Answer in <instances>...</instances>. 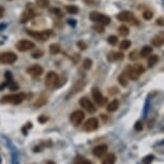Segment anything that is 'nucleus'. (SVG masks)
<instances>
[{
    "label": "nucleus",
    "instance_id": "1",
    "mask_svg": "<svg viewBox=\"0 0 164 164\" xmlns=\"http://www.w3.org/2000/svg\"><path fill=\"white\" fill-rule=\"evenodd\" d=\"M25 99H26V93L20 92V93H14V95H4V97L1 98L0 103H2V104H8L9 103V104L17 105V104H20Z\"/></svg>",
    "mask_w": 164,
    "mask_h": 164
},
{
    "label": "nucleus",
    "instance_id": "2",
    "mask_svg": "<svg viewBox=\"0 0 164 164\" xmlns=\"http://www.w3.org/2000/svg\"><path fill=\"white\" fill-rule=\"evenodd\" d=\"M144 71H145L144 68L140 64H134V65H129V67H126L125 73L129 77V79L136 81V79H139L140 75H142L144 73Z\"/></svg>",
    "mask_w": 164,
    "mask_h": 164
},
{
    "label": "nucleus",
    "instance_id": "3",
    "mask_svg": "<svg viewBox=\"0 0 164 164\" xmlns=\"http://www.w3.org/2000/svg\"><path fill=\"white\" fill-rule=\"evenodd\" d=\"M89 18H90L92 22H95V23H98V24H101L103 26L109 25V23H111V18H109V16L104 15V14H102V13H99V12H91L90 15H89Z\"/></svg>",
    "mask_w": 164,
    "mask_h": 164
},
{
    "label": "nucleus",
    "instance_id": "4",
    "mask_svg": "<svg viewBox=\"0 0 164 164\" xmlns=\"http://www.w3.org/2000/svg\"><path fill=\"white\" fill-rule=\"evenodd\" d=\"M58 82H59V76L56 72L51 71L47 73L45 77V86L48 89H53L58 86Z\"/></svg>",
    "mask_w": 164,
    "mask_h": 164
},
{
    "label": "nucleus",
    "instance_id": "5",
    "mask_svg": "<svg viewBox=\"0 0 164 164\" xmlns=\"http://www.w3.org/2000/svg\"><path fill=\"white\" fill-rule=\"evenodd\" d=\"M17 60V56L15 53L12 51H6V53L0 54V63L3 64H12Z\"/></svg>",
    "mask_w": 164,
    "mask_h": 164
},
{
    "label": "nucleus",
    "instance_id": "6",
    "mask_svg": "<svg viewBox=\"0 0 164 164\" xmlns=\"http://www.w3.org/2000/svg\"><path fill=\"white\" fill-rule=\"evenodd\" d=\"M27 33L29 34V36H31L32 38L39 40V41H45V40H47L48 38L51 37V30H43V31H30V30H28Z\"/></svg>",
    "mask_w": 164,
    "mask_h": 164
},
{
    "label": "nucleus",
    "instance_id": "7",
    "mask_svg": "<svg viewBox=\"0 0 164 164\" xmlns=\"http://www.w3.org/2000/svg\"><path fill=\"white\" fill-rule=\"evenodd\" d=\"M34 43L32 41H29V40H20V41L16 42L15 47L17 48V51H30L32 48H34Z\"/></svg>",
    "mask_w": 164,
    "mask_h": 164
},
{
    "label": "nucleus",
    "instance_id": "8",
    "mask_svg": "<svg viewBox=\"0 0 164 164\" xmlns=\"http://www.w3.org/2000/svg\"><path fill=\"white\" fill-rule=\"evenodd\" d=\"M91 93H92L93 100H95V102L97 103L98 105H100V106H104V105L106 104L107 99L102 95L101 91H100L98 88H95V87L92 88V90H91Z\"/></svg>",
    "mask_w": 164,
    "mask_h": 164
},
{
    "label": "nucleus",
    "instance_id": "9",
    "mask_svg": "<svg viewBox=\"0 0 164 164\" xmlns=\"http://www.w3.org/2000/svg\"><path fill=\"white\" fill-rule=\"evenodd\" d=\"M84 118H85V114L82 111L73 112V113L71 114V116H70V120H71L72 125H74L75 126L81 125V123L83 122Z\"/></svg>",
    "mask_w": 164,
    "mask_h": 164
},
{
    "label": "nucleus",
    "instance_id": "10",
    "mask_svg": "<svg viewBox=\"0 0 164 164\" xmlns=\"http://www.w3.org/2000/svg\"><path fill=\"white\" fill-rule=\"evenodd\" d=\"M98 126H99V121H98L97 118H89L84 125V131L92 132V131L97 130Z\"/></svg>",
    "mask_w": 164,
    "mask_h": 164
},
{
    "label": "nucleus",
    "instance_id": "11",
    "mask_svg": "<svg viewBox=\"0 0 164 164\" xmlns=\"http://www.w3.org/2000/svg\"><path fill=\"white\" fill-rule=\"evenodd\" d=\"M107 150H109L107 145L103 144V145H99V146H95L92 150V153H93V156L97 157V158H103V157L106 156Z\"/></svg>",
    "mask_w": 164,
    "mask_h": 164
},
{
    "label": "nucleus",
    "instance_id": "12",
    "mask_svg": "<svg viewBox=\"0 0 164 164\" xmlns=\"http://www.w3.org/2000/svg\"><path fill=\"white\" fill-rule=\"evenodd\" d=\"M79 103H81V105L88 112V113L93 114V113H95V111H97V109L95 107L93 103L91 102L89 99H87V98H83V99H81Z\"/></svg>",
    "mask_w": 164,
    "mask_h": 164
},
{
    "label": "nucleus",
    "instance_id": "13",
    "mask_svg": "<svg viewBox=\"0 0 164 164\" xmlns=\"http://www.w3.org/2000/svg\"><path fill=\"white\" fill-rule=\"evenodd\" d=\"M26 72H27L29 75H31L33 77H37V76L42 75V73L44 72V70H43V68H42L41 65L33 64V65H31V67L28 68V69L26 70Z\"/></svg>",
    "mask_w": 164,
    "mask_h": 164
},
{
    "label": "nucleus",
    "instance_id": "14",
    "mask_svg": "<svg viewBox=\"0 0 164 164\" xmlns=\"http://www.w3.org/2000/svg\"><path fill=\"white\" fill-rule=\"evenodd\" d=\"M85 85H86V83L84 81H77L75 83V85L71 88V91L69 92V95H68L67 98H69L70 95H75V93L79 92V91H82L84 89V87H85Z\"/></svg>",
    "mask_w": 164,
    "mask_h": 164
},
{
    "label": "nucleus",
    "instance_id": "15",
    "mask_svg": "<svg viewBox=\"0 0 164 164\" xmlns=\"http://www.w3.org/2000/svg\"><path fill=\"white\" fill-rule=\"evenodd\" d=\"M36 15V13H34V11L32 10V9H30L29 7H28L27 9L23 12L22 16H20V23H26L28 22L29 20H31L33 16Z\"/></svg>",
    "mask_w": 164,
    "mask_h": 164
},
{
    "label": "nucleus",
    "instance_id": "16",
    "mask_svg": "<svg viewBox=\"0 0 164 164\" xmlns=\"http://www.w3.org/2000/svg\"><path fill=\"white\" fill-rule=\"evenodd\" d=\"M117 20H120V22H129V20H133V15L129 11H123V12H120L117 15Z\"/></svg>",
    "mask_w": 164,
    "mask_h": 164
},
{
    "label": "nucleus",
    "instance_id": "17",
    "mask_svg": "<svg viewBox=\"0 0 164 164\" xmlns=\"http://www.w3.org/2000/svg\"><path fill=\"white\" fill-rule=\"evenodd\" d=\"M123 54L121 51H111L107 56V59L109 61H117V60H121L123 59Z\"/></svg>",
    "mask_w": 164,
    "mask_h": 164
},
{
    "label": "nucleus",
    "instance_id": "18",
    "mask_svg": "<svg viewBox=\"0 0 164 164\" xmlns=\"http://www.w3.org/2000/svg\"><path fill=\"white\" fill-rule=\"evenodd\" d=\"M151 44L154 47H161L163 45V37L162 36H156L151 40Z\"/></svg>",
    "mask_w": 164,
    "mask_h": 164
},
{
    "label": "nucleus",
    "instance_id": "19",
    "mask_svg": "<svg viewBox=\"0 0 164 164\" xmlns=\"http://www.w3.org/2000/svg\"><path fill=\"white\" fill-rule=\"evenodd\" d=\"M151 53H152V47H150V46H148V45H145L144 47L142 48V51H140V56L143 58H146V57H148V56H150Z\"/></svg>",
    "mask_w": 164,
    "mask_h": 164
},
{
    "label": "nucleus",
    "instance_id": "20",
    "mask_svg": "<svg viewBox=\"0 0 164 164\" xmlns=\"http://www.w3.org/2000/svg\"><path fill=\"white\" fill-rule=\"evenodd\" d=\"M116 162V156L114 153H109L103 159L102 164H115Z\"/></svg>",
    "mask_w": 164,
    "mask_h": 164
},
{
    "label": "nucleus",
    "instance_id": "21",
    "mask_svg": "<svg viewBox=\"0 0 164 164\" xmlns=\"http://www.w3.org/2000/svg\"><path fill=\"white\" fill-rule=\"evenodd\" d=\"M118 107H119V101L118 100H113V101L107 105V111H109V113H113V112L118 109Z\"/></svg>",
    "mask_w": 164,
    "mask_h": 164
},
{
    "label": "nucleus",
    "instance_id": "22",
    "mask_svg": "<svg viewBox=\"0 0 164 164\" xmlns=\"http://www.w3.org/2000/svg\"><path fill=\"white\" fill-rule=\"evenodd\" d=\"M128 81H129V77L126 76V74L125 73V72L121 73L120 75L118 76L119 84H120L121 86H123V87H126V86H128Z\"/></svg>",
    "mask_w": 164,
    "mask_h": 164
},
{
    "label": "nucleus",
    "instance_id": "23",
    "mask_svg": "<svg viewBox=\"0 0 164 164\" xmlns=\"http://www.w3.org/2000/svg\"><path fill=\"white\" fill-rule=\"evenodd\" d=\"M149 59H148V67L149 68H152L154 64H157V62L159 61V57L158 55H150L148 56Z\"/></svg>",
    "mask_w": 164,
    "mask_h": 164
},
{
    "label": "nucleus",
    "instance_id": "24",
    "mask_svg": "<svg viewBox=\"0 0 164 164\" xmlns=\"http://www.w3.org/2000/svg\"><path fill=\"white\" fill-rule=\"evenodd\" d=\"M36 6L38 8L45 9L50 6V0H36Z\"/></svg>",
    "mask_w": 164,
    "mask_h": 164
},
{
    "label": "nucleus",
    "instance_id": "25",
    "mask_svg": "<svg viewBox=\"0 0 164 164\" xmlns=\"http://www.w3.org/2000/svg\"><path fill=\"white\" fill-rule=\"evenodd\" d=\"M60 51V46L59 44H51L50 46V53L51 54V55H56V54H58Z\"/></svg>",
    "mask_w": 164,
    "mask_h": 164
},
{
    "label": "nucleus",
    "instance_id": "26",
    "mask_svg": "<svg viewBox=\"0 0 164 164\" xmlns=\"http://www.w3.org/2000/svg\"><path fill=\"white\" fill-rule=\"evenodd\" d=\"M74 164H92L90 162V161L86 160L85 158H83V157L81 156H77L75 159H74Z\"/></svg>",
    "mask_w": 164,
    "mask_h": 164
},
{
    "label": "nucleus",
    "instance_id": "27",
    "mask_svg": "<svg viewBox=\"0 0 164 164\" xmlns=\"http://www.w3.org/2000/svg\"><path fill=\"white\" fill-rule=\"evenodd\" d=\"M65 11H67L69 14H73V15H75V14L78 13V8H77L76 6H67L65 7Z\"/></svg>",
    "mask_w": 164,
    "mask_h": 164
},
{
    "label": "nucleus",
    "instance_id": "28",
    "mask_svg": "<svg viewBox=\"0 0 164 164\" xmlns=\"http://www.w3.org/2000/svg\"><path fill=\"white\" fill-rule=\"evenodd\" d=\"M118 31H119V33L121 34L122 37H126L129 34V28L126 27V25H121L120 27H119V29H118Z\"/></svg>",
    "mask_w": 164,
    "mask_h": 164
},
{
    "label": "nucleus",
    "instance_id": "29",
    "mask_svg": "<svg viewBox=\"0 0 164 164\" xmlns=\"http://www.w3.org/2000/svg\"><path fill=\"white\" fill-rule=\"evenodd\" d=\"M130 46H131V41H129V40H123V41L119 44V48H120V50H123V51L128 50Z\"/></svg>",
    "mask_w": 164,
    "mask_h": 164
},
{
    "label": "nucleus",
    "instance_id": "30",
    "mask_svg": "<svg viewBox=\"0 0 164 164\" xmlns=\"http://www.w3.org/2000/svg\"><path fill=\"white\" fill-rule=\"evenodd\" d=\"M91 67H92V60L89 59V58H86V59L83 61V68L85 70H89Z\"/></svg>",
    "mask_w": 164,
    "mask_h": 164
},
{
    "label": "nucleus",
    "instance_id": "31",
    "mask_svg": "<svg viewBox=\"0 0 164 164\" xmlns=\"http://www.w3.org/2000/svg\"><path fill=\"white\" fill-rule=\"evenodd\" d=\"M46 103H47V99L44 98V97H42V98H40V99L37 100V102L34 103V106L40 107V106H42V105L46 104Z\"/></svg>",
    "mask_w": 164,
    "mask_h": 164
},
{
    "label": "nucleus",
    "instance_id": "32",
    "mask_svg": "<svg viewBox=\"0 0 164 164\" xmlns=\"http://www.w3.org/2000/svg\"><path fill=\"white\" fill-rule=\"evenodd\" d=\"M92 29L93 30H95L97 32H99V33H103L104 32V26L101 25V24H95V25H93L92 26Z\"/></svg>",
    "mask_w": 164,
    "mask_h": 164
},
{
    "label": "nucleus",
    "instance_id": "33",
    "mask_svg": "<svg viewBox=\"0 0 164 164\" xmlns=\"http://www.w3.org/2000/svg\"><path fill=\"white\" fill-rule=\"evenodd\" d=\"M153 160H154V156L148 154V156H146L144 159H143V164H151Z\"/></svg>",
    "mask_w": 164,
    "mask_h": 164
},
{
    "label": "nucleus",
    "instance_id": "34",
    "mask_svg": "<svg viewBox=\"0 0 164 164\" xmlns=\"http://www.w3.org/2000/svg\"><path fill=\"white\" fill-rule=\"evenodd\" d=\"M107 42H109L111 45L115 46L117 43H118V38H117L116 36H109V39H107Z\"/></svg>",
    "mask_w": 164,
    "mask_h": 164
},
{
    "label": "nucleus",
    "instance_id": "35",
    "mask_svg": "<svg viewBox=\"0 0 164 164\" xmlns=\"http://www.w3.org/2000/svg\"><path fill=\"white\" fill-rule=\"evenodd\" d=\"M152 16H153V13H152L151 11H145V12L143 13V17H144V20H151Z\"/></svg>",
    "mask_w": 164,
    "mask_h": 164
},
{
    "label": "nucleus",
    "instance_id": "36",
    "mask_svg": "<svg viewBox=\"0 0 164 164\" xmlns=\"http://www.w3.org/2000/svg\"><path fill=\"white\" fill-rule=\"evenodd\" d=\"M50 12L53 13V14H55V15H57V16H59V17H61V16H62L61 10H60V9H58V8H53V9H51Z\"/></svg>",
    "mask_w": 164,
    "mask_h": 164
},
{
    "label": "nucleus",
    "instance_id": "37",
    "mask_svg": "<svg viewBox=\"0 0 164 164\" xmlns=\"http://www.w3.org/2000/svg\"><path fill=\"white\" fill-rule=\"evenodd\" d=\"M77 46H78V47L81 48V50H83V51L87 48V44H86L84 41H78V42H77Z\"/></svg>",
    "mask_w": 164,
    "mask_h": 164
},
{
    "label": "nucleus",
    "instance_id": "38",
    "mask_svg": "<svg viewBox=\"0 0 164 164\" xmlns=\"http://www.w3.org/2000/svg\"><path fill=\"white\" fill-rule=\"evenodd\" d=\"M43 55V51H34V53H32V58H34V59H37V58H40L41 56Z\"/></svg>",
    "mask_w": 164,
    "mask_h": 164
},
{
    "label": "nucleus",
    "instance_id": "39",
    "mask_svg": "<svg viewBox=\"0 0 164 164\" xmlns=\"http://www.w3.org/2000/svg\"><path fill=\"white\" fill-rule=\"evenodd\" d=\"M8 85L10 86V89H11V90H17V89H18V86L16 85V84L14 83L13 81L9 82V83H8Z\"/></svg>",
    "mask_w": 164,
    "mask_h": 164
},
{
    "label": "nucleus",
    "instance_id": "40",
    "mask_svg": "<svg viewBox=\"0 0 164 164\" xmlns=\"http://www.w3.org/2000/svg\"><path fill=\"white\" fill-rule=\"evenodd\" d=\"M6 79H7V83L13 81V76H12V73H11V72H9V71L6 72Z\"/></svg>",
    "mask_w": 164,
    "mask_h": 164
},
{
    "label": "nucleus",
    "instance_id": "41",
    "mask_svg": "<svg viewBox=\"0 0 164 164\" xmlns=\"http://www.w3.org/2000/svg\"><path fill=\"white\" fill-rule=\"evenodd\" d=\"M134 129H135L136 131H142V130H143V125H142V122H140V121H137V122L134 125Z\"/></svg>",
    "mask_w": 164,
    "mask_h": 164
},
{
    "label": "nucleus",
    "instance_id": "42",
    "mask_svg": "<svg viewBox=\"0 0 164 164\" xmlns=\"http://www.w3.org/2000/svg\"><path fill=\"white\" fill-rule=\"evenodd\" d=\"M137 55V51H133V53H130V60H136L137 59V57H139V56H136Z\"/></svg>",
    "mask_w": 164,
    "mask_h": 164
},
{
    "label": "nucleus",
    "instance_id": "43",
    "mask_svg": "<svg viewBox=\"0 0 164 164\" xmlns=\"http://www.w3.org/2000/svg\"><path fill=\"white\" fill-rule=\"evenodd\" d=\"M39 122H41V123H44V122H46V121L48 120V118L46 116H40L39 117Z\"/></svg>",
    "mask_w": 164,
    "mask_h": 164
},
{
    "label": "nucleus",
    "instance_id": "44",
    "mask_svg": "<svg viewBox=\"0 0 164 164\" xmlns=\"http://www.w3.org/2000/svg\"><path fill=\"white\" fill-rule=\"evenodd\" d=\"M157 24L159 26H163V18H159V20H157Z\"/></svg>",
    "mask_w": 164,
    "mask_h": 164
},
{
    "label": "nucleus",
    "instance_id": "45",
    "mask_svg": "<svg viewBox=\"0 0 164 164\" xmlns=\"http://www.w3.org/2000/svg\"><path fill=\"white\" fill-rule=\"evenodd\" d=\"M3 14H4V8L3 7H0V18L3 16Z\"/></svg>",
    "mask_w": 164,
    "mask_h": 164
},
{
    "label": "nucleus",
    "instance_id": "46",
    "mask_svg": "<svg viewBox=\"0 0 164 164\" xmlns=\"http://www.w3.org/2000/svg\"><path fill=\"white\" fill-rule=\"evenodd\" d=\"M7 86H8V83H7V82H6V83H2L1 85H0V90H2V89H4V88L7 87Z\"/></svg>",
    "mask_w": 164,
    "mask_h": 164
},
{
    "label": "nucleus",
    "instance_id": "47",
    "mask_svg": "<svg viewBox=\"0 0 164 164\" xmlns=\"http://www.w3.org/2000/svg\"><path fill=\"white\" fill-rule=\"evenodd\" d=\"M68 22H69V24L72 25V26H75V25H76V23H75L76 20H69Z\"/></svg>",
    "mask_w": 164,
    "mask_h": 164
},
{
    "label": "nucleus",
    "instance_id": "48",
    "mask_svg": "<svg viewBox=\"0 0 164 164\" xmlns=\"http://www.w3.org/2000/svg\"><path fill=\"white\" fill-rule=\"evenodd\" d=\"M4 27H6L4 25H0V29H2V28H4Z\"/></svg>",
    "mask_w": 164,
    "mask_h": 164
},
{
    "label": "nucleus",
    "instance_id": "49",
    "mask_svg": "<svg viewBox=\"0 0 164 164\" xmlns=\"http://www.w3.org/2000/svg\"><path fill=\"white\" fill-rule=\"evenodd\" d=\"M0 164H1V157H0Z\"/></svg>",
    "mask_w": 164,
    "mask_h": 164
}]
</instances>
